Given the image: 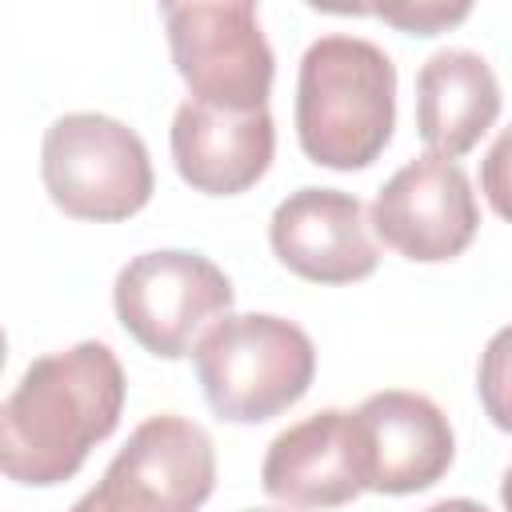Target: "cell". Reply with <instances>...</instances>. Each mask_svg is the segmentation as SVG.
<instances>
[{
	"mask_svg": "<svg viewBox=\"0 0 512 512\" xmlns=\"http://www.w3.org/2000/svg\"><path fill=\"white\" fill-rule=\"evenodd\" d=\"M124 368L104 340L36 356L0 408V468L24 488H52L80 472L120 424Z\"/></svg>",
	"mask_w": 512,
	"mask_h": 512,
	"instance_id": "6da1fadb",
	"label": "cell"
},
{
	"mask_svg": "<svg viewBox=\"0 0 512 512\" xmlns=\"http://www.w3.org/2000/svg\"><path fill=\"white\" fill-rule=\"evenodd\" d=\"M396 128L392 56L348 32L316 36L296 76V136L312 164L352 172L368 168Z\"/></svg>",
	"mask_w": 512,
	"mask_h": 512,
	"instance_id": "7a4b0ae2",
	"label": "cell"
},
{
	"mask_svg": "<svg viewBox=\"0 0 512 512\" xmlns=\"http://www.w3.org/2000/svg\"><path fill=\"white\" fill-rule=\"evenodd\" d=\"M208 408L232 424H260L292 408L316 376L312 336L272 312L216 320L192 348Z\"/></svg>",
	"mask_w": 512,
	"mask_h": 512,
	"instance_id": "3957f363",
	"label": "cell"
},
{
	"mask_svg": "<svg viewBox=\"0 0 512 512\" xmlns=\"http://www.w3.org/2000/svg\"><path fill=\"white\" fill-rule=\"evenodd\" d=\"M40 176L52 204L72 220H128L156 188L144 140L116 116H56L40 144Z\"/></svg>",
	"mask_w": 512,
	"mask_h": 512,
	"instance_id": "277c9868",
	"label": "cell"
},
{
	"mask_svg": "<svg viewBox=\"0 0 512 512\" xmlns=\"http://www.w3.org/2000/svg\"><path fill=\"white\" fill-rule=\"evenodd\" d=\"M172 64L192 100L220 112H260L272 96L276 56L252 0L160 4Z\"/></svg>",
	"mask_w": 512,
	"mask_h": 512,
	"instance_id": "5b68a950",
	"label": "cell"
},
{
	"mask_svg": "<svg viewBox=\"0 0 512 512\" xmlns=\"http://www.w3.org/2000/svg\"><path fill=\"white\" fill-rule=\"evenodd\" d=\"M232 280L200 252L156 248L132 256L112 284L116 320L152 356L180 360L232 312Z\"/></svg>",
	"mask_w": 512,
	"mask_h": 512,
	"instance_id": "8992f818",
	"label": "cell"
},
{
	"mask_svg": "<svg viewBox=\"0 0 512 512\" xmlns=\"http://www.w3.org/2000/svg\"><path fill=\"white\" fill-rule=\"evenodd\" d=\"M216 488L208 432L176 412L148 416L112 456L100 484L68 512H196Z\"/></svg>",
	"mask_w": 512,
	"mask_h": 512,
	"instance_id": "52a82bcc",
	"label": "cell"
},
{
	"mask_svg": "<svg viewBox=\"0 0 512 512\" xmlns=\"http://www.w3.org/2000/svg\"><path fill=\"white\" fill-rule=\"evenodd\" d=\"M376 236L416 264L460 256L480 228V208L468 172L456 160L420 152L388 176L372 200Z\"/></svg>",
	"mask_w": 512,
	"mask_h": 512,
	"instance_id": "ba28073f",
	"label": "cell"
},
{
	"mask_svg": "<svg viewBox=\"0 0 512 512\" xmlns=\"http://www.w3.org/2000/svg\"><path fill=\"white\" fill-rule=\"evenodd\" d=\"M260 484L276 504L292 512L352 504L360 492H368L356 412L324 408L300 424H288L264 452Z\"/></svg>",
	"mask_w": 512,
	"mask_h": 512,
	"instance_id": "9c48e42d",
	"label": "cell"
},
{
	"mask_svg": "<svg viewBox=\"0 0 512 512\" xmlns=\"http://www.w3.org/2000/svg\"><path fill=\"white\" fill-rule=\"evenodd\" d=\"M364 204L340 188H296L288 192L272 220L268 240L276 260L312 284H352L376 272L380 248L368 232Z\"/></svg>",
	"mask_w": 512,
	"mask_h": 512,
	"instance_id": "30bf717a",
	"label": "cell"
},
{
	"mask_svg": "<svg viewBox=\"0 0 512 512\" xmlns=\"http://www.w3.org/2000/svg\"><path fill=\"white\" fill-rule=\"evenodd\" d=\"M368 492L408 496L432 488L456 456V436L436 400L408 388L372 392L356 408Z\"/></svg>",
	"mask_w": 512,
	"mask_h": 512,
	"instance_id": "8fae6325",
	"label": "cell"
},
{
	"mask_svg": "<svg viewBox=\"0 0 512 512\" xmlns=\"http://www.w3.org/2000/svg\"><path fill=\"white\" fill-rule=\"evenodd\" d=\"M276 124L272 112H220L184 100L172 116V160L188 188L204 196L248 192L272 164Z\"/></svg>",
	"mask_w": 512,
	"mask_h": 512,
	"instance_id": "7c38bea8",
	"label": "cell"
},
{
	"mask_svg": "<svg viewBox=\"0 0 512 512\" xmlns=\"http://www.w3.org/2000/svg\"><path fill=\"white\" fill-rule=\"evenodd\" d=\"M500 80L472 48H440L416 72V132L428 152L456 160L500 116Z\"/></svg>",
	"mask_w": 512,
	"mask_h": 512,
	"instance_id": "4fadbf2b",
	"label": "cell"
},
{
	"mask_svg": "<svg viewBox=\"0 0 512 512\" xmlns=\"http://www.w3.org/2000/svg\"><path fill=\"white\" fill-rule=\"evenodd\" d=\"M476 392H480L484 416L500 432H512V324H504L484 344L480 368H476Z\"/></svg>",
	"mask_w": 512,
	"mask_h": 512,
	"instance_id": "5bb4252c",
	"label": "cell"
},
{
	"mask_svg": "<svg viewBox=\"0 0 512 512\" xmlns=\"http://www.w3.org/2000/svg\"><path fill=\"white\" fill-rule=\"evenodd\" d=\"M376 20L384 24H396L404 32H416V36H436L452 24H460L472 8L468 4H396V8H368Z\"/></svg>",
	"mask_w": 512,
	"mask_h": 512,
	"instance_id": "9a60e30c",
	"label": "cell"
},
{
	"mask_svg": "<svg viewBox=\"0 0 512 512\" xmlns=\"http://www.w3.org/2000/svg\"><path fill=\"white\" fill-rule=\"evenodd\" d=\"M480 188L500 220L512 224V124L492 140L484 164H480Z\"/></svg>",
	"mask_w": 512,
	"mask_h": 512,
	"instance_id": "2e32d148",
	"label": "cell"
},
{
	"mask_svg": "<svg viewBox=\"0 0 512 512\" xmlns=\"http://www.w3.org/2000/svg\"><path fill=\"white\" fill-rule=\"evenodd\" d=\"M424 512H488V508L476 504V500H468V496H452V500H436V504H428Z\"/></svg>",
	"mask_w": 512,
	"mask_h": 512,
	"instance_id": "e0dca14e",
	"label": "cell"
},
{
	"mask_svg": "<svg viewBox=\"0 0 512 512\" xmlns=\"http://www.w3.org/2000/svg\"><path fill=\"white\" fill-rule=\"evenodd\" d=\"M500 504H504V512H512V468L500 480Z\"/></svg>",
	"mask_w": 512,
	"mask_h": 512,
	"instance_id": "ac0fdd59",
	"label": "cell"
},
{
	"mask_svg": "<svg viewBox=\"0 0 512 512\" xmlns=\"http://www.w3.org/2000/svg\"><path fill=\"white\" fill-rule=\"evenodd\" d=\"M244 512H268V508H244Z\"/></svg>",
	"mask_w": 512,
	"mask_h": 512,
	"instance_id": "d6986e66",
	"label": "cell"
}]
</instances>
